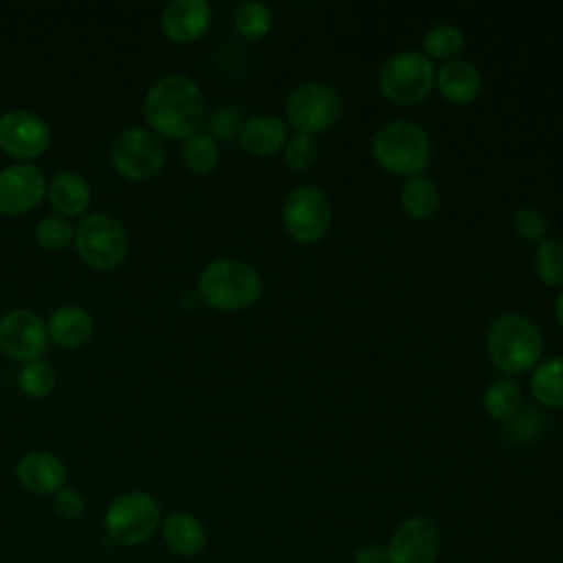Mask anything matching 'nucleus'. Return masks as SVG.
<instances>
[{
    "label": "nucleus",
    "instance_id": "4be33fe9",
    "mask_svg": "<svg viewBox=\"0 0 563 563\" xmlns=\"http://www.w3.org/2000/svg\"><path fill=\"white\" fill-rule=\"evenodd\" d=\"M400 205L411 220H429L440 207V189L424 174L411 176L400 187Z\"/></svg>",
    "mask_w": 563,
    "mask_h": 563
},
{
    "label": "nucleus",
    "instance_id": "c756f323",
    "mask_svg": "<svg viewBox=\"0 0 563 563\" xmlns=\"http://www.w3.org/2000/svg\"><path fill=\"white\" fill-rule=\"evenodd\" d=\"M35 242L46 251H64L75 238V227L64 216H46L35 224Z\"/></svg>",
    "mask_w": 563,
    "mask_h": 563
},
{
    "label": "nucleus",
    "instance_id": "2eb2a0df",
    "mask_svg": "<svg viewBox=\"0 0 563 563\" xmlns=\"http://www.w3.org/2000/svg\"><path fill=\"white\" fill-rule=\"evenodd\" d=\"M211 24V7L207 0H172L161 15L163 33L176 44L200 40Z\"/></svg>",
    "mask_w": 563,
    "mask_h": 563
},
{
    "label": "nucleus",
    "instance_id": "9d476101",
    "mask_svg": "<svg viewBox=\"0 0 563 563\" xmlns=\"http://www.w3.org/2000/svg\"><path fill=\"white\" fill-rule=\"evenodd\" d=\"M114 169L128 180L154 178L167 161L163 139L150 128H128L117 134L110 147Z\"/></svg>",
    "mask_w": 563,
    "mask_h": 563
},
{
    "label": "nucleus",
    "instance_id": "393cba45",
    "mask_svg": "<svg viewBox=\"0 0 563 563\" xmlns=\"http://www.w3.org/2000/svg\"><path fill=\"white\" fill-rule=\"evenodd\" d=\"M466 40L464 33L449 22H440L435 26H431L424 37H422V53L433 62V59H442V62H451L455 59L462 48H464Z\"/></svg>",
    "mask_w": 563,
    "mask_h": 563
},
{
    "label": "nucleus",
    "instance_id": "412c9836",
    "mask_svg": "<svg viewBox=\"0 0 563 563\" xmlns=\"http://www.w3.org/2000/svg\"><path fill=\"white\" fill-rule=\"evenodd\" d=\"M46 194L53 209L64 218L81 216L90 205V185L77 172H57Z\"/></svg>",
    "mask_w": 563,
    "mask_h": 563
},
{
    "label": "nucleus",
    "instance_id": "5701e85b",
    "mask_svg": "<svg viewBox=\"0 0 563 563\" xmlns=\"http://www.w3.org/2000/svg\"><path fill=\"white\" fill-rule=\"evenodd\" d=\"M530 394L548 409H563V356L537 363L530 376Z\"/></svg>",
    "mask_w": 563,
    "mask_h": 563
},
{
    "label": "nucleus",
    "instance_id": "4c0bfd02",
    "mask_svg": "<svg viewBox=\"0 0 563 563\" xmlns=\"http://www.w3.org/2000/svg\"><path fill=\"white\" fill-rule=\"evenodd\" d=\"M561 563H563V561H561Z\"/></svg>",
    "mask_w": 563,
    "mask_h": 563
},
{
    "label": "nucleus",
    "instance_id": "b1692460",
    "mask_svg": "<svg viewBox=\"0 0 563 563\" xmlns=\"http://www.w3.org/2000/svg\"><path fill=\"white\" fill-rule=\"evenodd\" d=\"M523 396L519 385L512 378H499L488 385L482 398V407L486 416L495 422H508L521 411Z\"/></svg>",
    "mask_w": 563,
    "mask_h": 563
},
{
    "label": "nucleus",
    "instance_id": "ddd939ff",
    "mask_svg": "<svg viewBox=\"0 0 563 563\" xmlns=\"http://www.w3.org/2000/svg\"><path fill=\"white\" fill-rule=\"evenodd\" d=\"M440 554V530L422 515L405 519L387 543L389 563H435Z\"/></svg>",
    "mask_w": 563,
    "mask_h": 563
},
{
    "label": "nucleus",
    "instance_id": "1a4fd4ad",
    "mask_svg": "<svg viewBox=\"0 0 563 563\" xmlns=\"http://www.w3.org/2000/svg\"><path fill=\"white\" fill-rule=\"evenodd\" d=\"M75 249L79 257L97 271L117 268L128 255V231L108 213H88L75 227Z\"/></svg>",
    "mask_w": 563,
    "mask_h": 563
},
{
    "label": "nucleus",
    "instance_id": "bb28decb",
    "mask_svg": "<svg viewBox=\"0 0 563 563\" xmlns=\"http://www.w3.org/2000/svg\"><path fill=\"white\" fill-rule=\"evenodd\" d=\"M534 273L545 286L563 288V240L550 238L534 251Z\"/></svg>",
    "mask_w": 563,
    "mask_h": 563
},
{
    "label": "nucleus",
    "instance_id": "cd10ccee",
    "mask_svg": "<svg viewBox=\"0 0 563 563\" xmlns=\"http://www.w3.org/2000/svg\"><path fill=\"white\" fill-rule=\"evenodd\" d=\"M235 31L246 40H262L273 29V11L264 2H242L233 15Z\"/></svg>",
    "mask_w": 563,
    "mask_h": 563
},
{
    "label": "nucleus",
    "instance_id": "dca6fc26",
    "mask_svg": "<svg viewBox=\"0 0 563 563\" xmlns=\"http://www.w3.org/2000/svg\"><path fill=\"white\" fill-rule=\"evenodd\" d=\"M15 477L29 493L55 495L66 484V466L57 455L48 451H31L20 457Z\"/></svg>",
    "mask_w": 563,
    "mask_h": 563
},
{
    "label": "nucleus",
    "instance_id": "a211bd4d",
    "mask_svg": "<svg viewBox=\"0 0 563 563\" xmlns=\"http://www.w3.org/2000/svg\"><path fill=\"white\" fill-rule=\"evenodd\" d=\"M238 141L251 156H273L275 152L284 150L288 141V123L275 114L249 117L244 119Z\"/></svg>",
    "mask_w": 563,
    "mask_h": 563
},
{
    "label": "nucleus",
    "instance_id": "72a5a7b5",
    "mask_svg": "<svg viewBox=\"0 0 563 563\" xmlns=\"http://www.w3.org/2000/svg\"><path fill=\"white\" fill-rule=\"evenodd\" d=\"M512 227H515L519 238H523L526 242H537V244L543 242L545 233H548V220L534 207L517 209L515 218H512Z\"/></svg>",
    "mask_w": 563,
    "mask_h": 563
},
{
    "label": "nucleus",
    "instance_id": "a878e982",
    "mask_svg": "<svg viewBox=\"0 0 563 563\" xmlns=\"http://www.w3.org/2000/svg\"><path fill=\"white\" fill-rule=\"evenodd\" d=\"M180 156H183V163H185V167L189 172L205 176V174H211L218 167V163H220V145L207 132H198V134L189 136L183 143Z\"/></svg>",
    "mask_w": 563,
    "mask_h": 563
},
{
    "label": "nucleus",
    "instance_id": "f03ea898",
    "mask_svg": "<svg viewBox=\"0 0 563 563\" xmlns=\"http://www.w3.org/2000/svg\"><path fill=\"white\" fill-rule=\"evenodd\" d=\"M486 350L490 363L508 376L537 367L543 354V336L537 323L521 312H504L488 325Z\"/></svg>",
    "mask_w": 563,
    "mask_h": 563
},
{
    "label": "nucleus",
    "instance_id": "e433bc0d",
    "mask_svg": "<svg viewBox=\"0 0 563 563\" xmlns=\"http://www.w3.org/2000/svg\"><path fill=\"white\" fill-rule=\"evenodd\" d=\"M554 319H556V323L563 328V290L556 295V299H554Z\"/></svg>",
    "mask_w": 563,
    "mask_h": 563
},
{
    "label": "nucleus",
    "instance_id": "c9c22d12",
    "mask_svg": "<svg viewBox=\"0 0 563 563\" xmlns=\"http://www.w3.org/2000/svg\"><path fill=\"white\" fill-rule=\"evenodd\" d=\"M352 563H389L387 548H385V545H378V543L361 545V548L354 552Z\"/></svg>",
    "mask_w": 563,
    "mask_h": 563
},
{
    "label": "nucleus",
    "instance_id": "f8f14e48",
    "mask_svg": "<svg viewBox=\"0 0 563 563\" xmlns=\"http://www.w3.org/2000/svg\"><path fill=\"white\" fill-rule=\"evenodd\" d=\"M51 130L42 117L29 110H11L0 117V150L18 161L29 163L46 152Z\"/></svg>",
    "mask_w": 563,
    "mask_h": 563
},
{
    "label": "nucleus",
    "instance_id": "7c9ffc66",
    "mask_svg": "<svg viewBox=\"0 0 563 563\" xmlns=\"http://www.w3.org/2000/svg\"><path fill=\"white\" fill-rule=\"evenodd\" d=\"M319 158V143L308 134H292L284 145V163L295 172L310 169Z\"/></svg>",
    "mask_w": 563,
    "mask_h": 563
},
{
    "label": "nucleus",
    "instance_id": "7ed1b4c3",
    "mask_svg": "<svg viewBox=\"0 0 563 563\" xmlns=\"http://www.w3.org/2000/svg\"><path fill=\"white\" fill-rule=\"evenodd\" d=\"M372 158L391 176H420L433 156L429 132L407 119H396L376 130L372 136Z\"/></svg>",
    "mask_w": 563,
    "mask_h": 563
},
{
    "label": "nucleus",
    "instance_id": "4468645a",
    "mask_svg": "<svg viewBox=\"0 0 563 563\" xmlns=\"http://www.w3.org/2000/svg\"><path fill=\"white\" fill-rule=\"evenodd\" d=\"M44 194V174L33 163H15L0 172V213L24 216L40 205Z\"/></svg>",
    "mask_w": 563,
    "mask_h": 563
},
{
    "label": "nucleus",
    "instance_id": "f257e3e1",
    "mask_svg": "<svg viewBox=\"0 0 563 563\" xmlns=\"http://www.w3.org/2000/svg\"><path fill=\"white\" fill-rule=\"evenodd\" d=\"M143 117L161 139L187 141L207 121L205 95L191 77L165 75L147 88Z\"/></svg>",
    "mask_w": 563,
    "mask_h": 563
},
{
    "label": "nucleus",
    "instance_id": "6ab92c4d",
    "mask_svg": "<svg viewBox=\"0 0 563 563\" xmlns=\"http://www.w3.org/2000/svg\"><path fill=\"white\" fill-rule=\"evenodd\" d=\"M163 541L178 556H196L207 543V530L202 521L185 510L169 512L161 521Z\"/></svg>",
    "mask_w": 563,
    "mask_h": 563
},
{
    "label": "nucleus",
    "instance_id": "473e14b6",
    "mask_svg": "<svg viewBox=\"0 0 563 563\" xmlns=\"http://www.w3.org/2000/svg\"><path fill=\"white\" fill-rule=\"evenodd\" d=\"M545 418L534 409H521L515 418L508 420V440L515 444H532L541 438Z\"/></svg>",
    "mask_w": 563,
    "mask_h": 563
},
{
    "label": "nucleus",
    "instance_id": "f3484780",
    "mask_svg": "<svg viewBox=\"0 0 563 563\" xmlns=\"http://www.w3.org/2000/svg\"><path fill=\"white\" fill-rule=\"evenodd\" d=\"M435 86L449 103L466 106L482 92V73L473 62L455 57L435 70Z\"/></svg>",
    "mask_w": 563,
    "mask_h": 563
},
{
    "label": "nucleus",
    "instance_id": "f704fd0d",
    "mask_svg": "<svg viewBox=\"0 0 563 563\" xmlns=\"http://www.w3.org/2000/svg\"><path fill=\"white\" fill-rule=\"evenodd\" d=\"M53 508L55 512L62 517V519H68V521H75L84 515L86 510V501L81 497V493H77L75 488H62L53 495Z\"/></svg>",
    "mask_w": 563,
    "mask_h": 563
},
{
    "label": "nucleus",
    "instance_id": "0eeeda50",
    "mask_svg": "<svg viewBox=\"0 0 563 563\" xmlns=\"http://www.w3.org/2000/svg\"><path fill=\"white\" fill-rule=\"evenodd\" d=\"M282 224L297 244L321 242L332 224V202L319 185H299L284 198Z\"/></svg>",
    "mask_w": 563,
    "mask_h": 563
},
{
    "label": "nucleus",
    "instance_id": "39448f33",
    "mask_svg": "<svg viewBox=\"0 0 563 563\" xmlns=\"http://www.w3.org/2000/svg\"><path fill=\"white\" fill-rule=\"evenodd\" d=\"M435 66L422 51H398L378 70L380 95L396 106L424 101L435 86Z\"/></svg>",
    "mask_w": 563,
    "mask_h": 563
},
{
    "label": "nucleus",
    "instance_id": "20e7f679",
    "mask_svg": "<svg viewBox=\"0 0 563 563\" xmlns=\"http://www.w3.org/2000/svg\"><path fill=\"white\" fill-rule=\"evenodd\" d=\"M262 295L260 273L235 257L209 262L198 277V297L220 312H235L253 306Z\"/></svg>",
    "mask_w": 563,
    "mask_h": 563
},
{
    "label": "nucleus",
    "instance_id": "423d86ee",
    "mask_svg": "<svg viewBox=\"0 0 563 563\" xmlns=\"http://www.w3.org/2000/svg\"><path fill=\"white\" fill-rule=\"evenodd\" d=\"M161 504L145 490H128L112 499L106 510V534L117 545H139L161 526Z\"/></svg>",
    "mask_w": 563,
    "mask_h": 563
},
{
    "label": "nucleus",
    "instance_id": "c85d7f7f",
    "mask_svg": "<svg viewBox=\"0 0 563 563\" xmlns=\"http://www.w3.org/2000/svg\"><path fill=\"white\" fill-rule=\"evenodd\" d=\"M20 389L31 398H44L55 387V369L46 361H29L18 374Z\"/></svg>",
    "mask_w": 563,
    "mask_h": 563
},
{
    "label": "nucleus",
    "instance_id": "aec40b11",
    "mask_svg": "<svg viewBox=\"0 0 563 563\" xmlns=\"http://www.w3.org/2000/svg\"><path fill=\"white\" fill-rule=\"evenodd\" d=\"M46 330L48 339L55 345L64 350H75L88 343V339L92 336V317L79 306H62L51 314Z\"/></svg>",
    "mask_w": 563,
    "mask_h": 563
},
{
    "label": "nucleus",
    "instance_id": "9b49d317",
    "mask_svg": "<svg viewBox=\"0 0 563 563\" xmlns=\"http://www.w3.org/2000/svg\"><path fill=\"white\" fill-rule=\"evenodd\" d=\"M48 343L42 317L29 308H13L0 317V350L15 361H37Z\"/></svg>",
    "mask_w": 563,
    "mask_h": 563
},
{
    "label": "nucleus",
    "instance_id": "2f4dec72",
    "mask_svg": "<svg viewBox=\"0 0 563 563\" xmlns=\"http://www.w3.org/2000/svg\"><path fill=\"white\" fill-rule=\"evenodd\" d=\"M207 128H209V136H213L216 141H233L240 136V130L244 125V117L240 110L231 108V106H220L216 108L209 117H207Z\"/></svg>",
    "mask_w": 563,
    "mask_h": 563
},
{
    "label": "nucleus",
    "instance_id": "6e6552de",
    "mask_svg": "<svg viewBox=\"0 0 563 563\" xmlns=\"http://www.w3.org/2000/svg\"><path fill=\"white\" fill-rule=\"evenodd\" d=\"M286 123L297 134H321L341 117V97L325 81H303L295 86L284 103Z\"/></svg>",
    "mask_w": 563,
    "mask_h": 563
}]
</instances>
